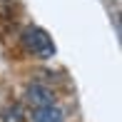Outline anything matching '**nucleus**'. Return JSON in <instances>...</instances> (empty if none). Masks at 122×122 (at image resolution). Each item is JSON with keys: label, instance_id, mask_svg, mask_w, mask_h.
<instances>
[{"label": "nucleus", "instance_id": "2", "mask_svg": "<svg viewBox=\"0 0 122 122\" xmlns=\"http://www.w3.org/2000/svg\"><path fill=\"white\" fill-rule=\"evenodd\" d=\"M25 97H27V102H30L32 107H47V105H55V92L50 90V87H45V85H37V82L27 85Z\"/></svg>", "mask_w": 122, "mask_h": 122}, {"label": "nucleus", "instance_id": "4", "mask_svg": "<svg viewBox=\"0 0 122 122\" xmlns=\"http://www.w3.org/2000/svg\"><path fill=\"white\" fill-rule=\"evenodd\" d=\"M3 122H25V115H23L20 107H13V110H8L3 115Z\"/></svg>", "mask_w": 122, "mask_h": 122}, {"label": "nucleus", "instance_id": "3", "mask_svg": "<svg viewBox=\"0 0 122 122\" xmlns=\"http://www.w3.org/2000/svg\"><path fill=\"white\" fill-rule=\"evenodd\" d=\"M35 122H65V112L57 105H47V107H37Z\"/></svg>", "mask_w": 122, "mask_h": 122}, {"label": "nucleus", "instance_id": "1", "mask_svg": "<svg viewBox=\"0 0 122 122\" xmlns=\"http://www.w3.org/2000/svg\"><path fill=\"white\" fill-rule=\"evenodd\" d=\"M23 45H25L27 52L37 55V57H52L55 55L52 40H50L47 32L40 30V27H25L23 30Z\"/></svg>", "mask_w": 122, "mask_h": 122}]
</instances>
